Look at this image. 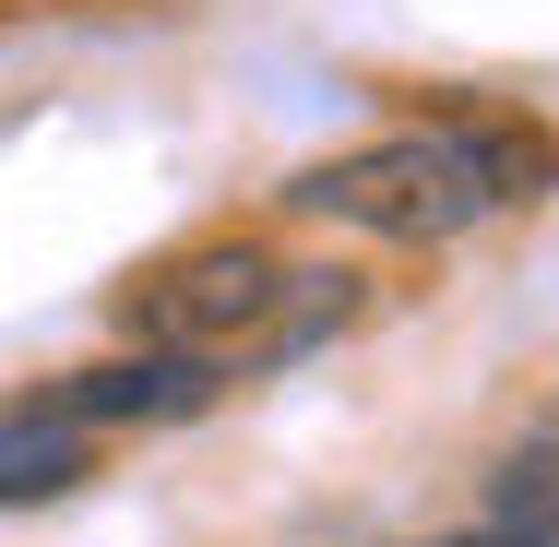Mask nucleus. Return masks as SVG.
I'll use <instances>...</instances> for the list:
<instances>
[{
	"label": "nucleus",
	"instance_id": "obj_1",
	"mask_svg": "<svg viewBox=\"0 0 559 547\" xmlns=\"http://www.w3.org/2000/svg\"><path fill=\"white\" fill-rule=\"evenodd\" d=\"M286 203L298 215H345V226H369V238H452V226L488 215L500 191H488L476 131H429V143H369L345 167L286 179Z\"/></svg>",
	"mask_w": 559,
	"mask_h": 547
},
{
	"label": "nucleus",
	"instance_id": "obj_5",
	"mask_svg": "<svg viewBox=\"0 0 559 547\" xmlns=\"http://www.w3.org/2000/svg\"><path fill=\"white\" fill-rule=\"evenodd\" d=\"M488 524H500V536L559 547V405H548L524 440H512L500 464H488Z\"/></svg>",
	"mask_w": 559,
	"mask_h": 547
},
{
	"label": "nucleus",
	"instance_id": "obj_6",
	"mask_svg": "<svg viewBox=\"0 0 559 547\" xmlns=\"http://www.w3.org/2000/svg\"><path fill=\"white\" fill-rule=\"evenodd\" d=\"M429 547H536V536H500V524H476V536H429Z\"/></svg>",
	"mask_w": 559,
	"mask_h": 547
},
{
	"label": "nucleus",
	"instance_id": "obj_3",
	"mask_svg": "<svg viewBox=\"0 0 559 547\" xmlns=\"http://www.w3.org/2000/svg\"><path fill=\"white\" fill-rule=\"evenodd\" d=\"M48 417H72V429H96V417H191V405H215V369L203 357H108V369H72L60 393H36Z\"/></svg>",
	"mask_w": 559,
	"mask_h": 547
},
{
	"label": "nucleus",
	"instance_id": "obj_2",
	"mask_svg": "<svg viewBox=\"0 0 559 547\" xmlns=\"http://www.w3.org/2000/svg\"><path fill=\"white\" fill-rule=\"evenodd\" d=\"M286 286H298V274H286L262 238H215V250H191L143 310H155V333H167L179 357H203V345H238V333H274Z\"/></svg>",
	"mask_w": 559,
	"mask_h": 547
},
{
	"label": "nucleus",
	"instance_id": "obj_4",
	"mask_svg": "<svg viewBox=\"0 0 559 547\" xmlns=\"http://www.w3.org/2000/svg\"><path fill=\"white\" fill-rule=\"evenodd\" d=\"M84 476H96V440L72 417H48V405H12L0 417V500H60Z\"/></svg>",
	"mask_w": 559,
	"mask_h": 547
}]
</instances>
